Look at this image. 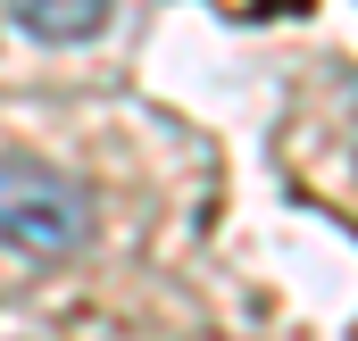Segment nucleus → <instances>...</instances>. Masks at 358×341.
Instances as JSON below:
<instances>
[{
  "label": "nucleus",
  "instance_id": "obj_1",
  "mask_svg": "<svg viewBox=\"0 0 358 341\" xmlns=\"http://www.w3.org/2000/svg\"><path fill=\"white\" fill-rule=\"evenodd\" d=\"M92 242V200L76 175L42 167V159H0V250L59 266Z\"/></svg>",
  "mask_w": 358,
  "mask_h": 341
},
{
  "label": "nucleus",
  "instance_id": "obj_2",
  "mask_svg": "<svg viewBox=\"0 0 358 341\" xmlns=\"http://www.w3.org/2000/svg\"><path fill=\"white\" fill-rule=\"evenodd\" d=\"M108 8L117 0H8L17 34H34V42H92L108 25Z\"/></svg>",
  "mask_w": 358,
  "mask_h": 341
}]
</instances>
